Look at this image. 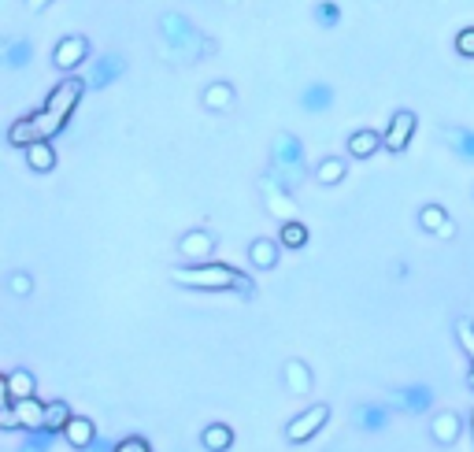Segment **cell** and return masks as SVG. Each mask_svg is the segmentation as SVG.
<instances>
[{
  "instance_id": "obj_1",
  "label": "cell",
  "mask_w": 474,
  "mask_h": 452,
  "mask_svg": "<svg viewBox=\"0 0 474 452\" xmlns=\"http://www.w3.org/2000/svg\"><path fill=\"white\" fill-rule=\"evenodd\" d=\"M171 278L185 290H208V293H226V290H237L245 297L256 293V282L237 271L230 263H219V260H204V263H182L171 271Z\"/></svg>"
},
{
  "instance_id": "obj_2",
  "label": "cell",
  "mask_w": 474,
  "mask_h": 452,
  "mask_svg": "<svg viewBox=\"0 0 474 452\" xmlns=\"http://www.w3.org/2000/svg\"><path fill=\"white\" fill-rule=\"evenodd\" d=\"M86 78H59L56 86H52V93L45 97V105H41L37 112H34V119H37V130H41V137L45 141H52L59 130L67 127V119L74 115V108H78V100L86 97Z\"/></svg>"
},
{
  "instance_id": "obj_3",
  "label": "cell",
  "mask_w": 474,
  "mask_h": 452,
  "mask_svg": "<svg viewBox=\"0 0 474 452\" xmlns=\"http://www.w3.org/2000/svg\"><path fill=\"white\" fill-rule=\"evenodd\" d=\"M159 34H163V45H167L171 56L182 59V64H197L200 56L212 52V41L204 37L185 15H178V12L159 15Z\"/></svg>"
},
{
  "instance_id": "obj_4",
  "label": "cell",
  "mask_w": 474,
  "mask_h": 452,
  "mask_svg": "<svg viewBox=\"0 0 474 452\" xmlns=\"http://www.w3.org/2000/svg\"><path fill=\"white\" fill-rule=\"evenodd\" d=\"M271 178H278L285 190H297L300 182L307 178V163H304V145L300 137H293L290 130L275 134V145H271V171H267Z\"/></svg>"
},
{
  "instance_id": "obj_5",
  "label": "cell",
  "mask_w": 474,
  "mask_h": 452,
  "mask_svg": "<svg viewBox=\"0 0 474 452\" xmlns=\"http://www.w3.org/2000/svg\"><path fill=\"white\" fill-rule=\"evenodd\" d=\"M326 423H330V404H312V408H304L300 416H293L290 423H285V441H290V445L312 441Z\"/></svg>"
},
{
  "instance_id": "obj_6",
  "label": "cell",
  "mask_w": 474,
  "mask_h": 452,
  "mask_svg": "<svg viewBox=\"0 0 474 452\" xmlns=\"http://www.w3.org/2000/svg\"><path fill=\"white\" fill-rule=\"evenodd\" d=\"M416 130H419V115L411 112V108H397L393 115H389V122H385V149L389 152H404L408 145H411V137H416Z\"/></svg>"
},
{
  "instance_id": "obj_7",
  "label": "cell",
  "mask_w": 474,
  "mask_h": 452,
  "mask_svg": "<svg viewBox=\"0 0 474 452\" xmlns=\"http://www.w3.org/2000/svg\"><path fill=\"white\" fill-rule=\"evenodd\" d=\"M89 59V37L71 34V37H59V45L52 49V67L56 71H74Z\"/></svg>"
},
{
  "instance_id": "obj_8",
  "label": "cell",
  "mask_w": 474,
  "mask_h": 452,
  "mask_svg": "<svg viewBox=\"0 0 474 452\" xmlns=\"http://www.w3.org/2000/svg\"><path fill=\"white\" fill-rule=\"evenodd\" d=\"M393 404L400 408V412H408V416H423V412L434 408V389H430L426 382L400 386V389H393Z\"/></svg>"
},
{
  "instance_id": "obj_9",
  "label": "cell",
  "mask_w": 474,
  "mask_h": 452,
  "mask_svg": "<svg viewBox=\"0 0 474 452\" xmlns=\"http://www.w3.org/2000/svg\"><path fill=\"white\" fill-rule=\"evenodd\" d=\"M122 71H127V59H122L119 52H105V56H97V59H93L86 86H89V90H108L112 82L122 78Z\"/></svg>"
},
{
  "instance_id": "obj_10",
  "label": "cell",
  "mask_w": 474,
  "mask_h": 452,
  "mask_svg": "<svg viewBox=\"0 0 474 452\" xmlns=\"http://www.w3.org/2000/svg\"><path fill=\"white\" fill-rule=\"evenodd\" d=\"M263 193H267V212H271L275 219H282V222H290V219H297V204H293V197H290V190L282 186L278 178H271V175H263Z\"/></svg>"
},
{
  "instance_id": "obj_11",
  "label": "cell",
  "mask_w": 474,
  "mask_h": 452,
  "mask_svg": "<svg viewBox=\"0 0 474 452\" xmlns=\"http://www.w3.org/2000/svg\"><path fill=\"white\" fill-rule=\"evenodd\" d=\"M27 397H37V378L30 371H8L0 378V401L4 404H15V401H27Z\"/></svg>"
},
{
  "instance_id": "obj_12",
  "label": "cell",
  "mask_w": 474,
  "mask_h": 452,
  "mask_svg": "<svg viewBox=\"0 0 474 452\" xmlns=\"http://www.w3.org/2000/svg\"><path fill=\"white\" fill-rule=\"evenodd\" d=\"M212 249H215V238L208 230H200V226H193V230H185L178 238V253L190 260V263H204V260L212 256Z\"/></svg>"
},
{
  "instance_id": "obj_13",
  "label": "cell",
  "mask_w": 474,
  "mask_h": 452,
  "mask_svg": "<svg viewBox=\"0 0 474 452\" xmlns=\"http://www.w3.org/2000/svg\"><path fill=\"white\" fill-rule=\"evenodd\" d=\"M419 226L426 234H434V238H456V222H452V215L441 208V204H423L419 208Z\"/></svg>"
},
{
  "instance_id": "obj_14",
  "label": "cell",
  "mask_w": 474,
  "mask_h": 452,
  "mask_svg": "<svg viewBox=\"0 0 474 452\" xmlns=\"http://www.w3.org/2000/svg\"><path fill=\"white\" fill-rule=\"evenodd\" d=\"M282 375H285V389H290V394H297V397L312 394L315 378H312V367H307L304 360H290V363L282 367Z\"/></svg>"
},
{
  "instance_id": "obj_15",
  "label": "cell",
  "mask_w": 474,
  "mask_h": 452,
  "mask_svg": "<svg viewBox=\"0 0 474 452\" xmlns=\"http://www.w3.org/2000/svg\"><path fill=\"white\" fill-rule=\"evenodd\" d=\"M45 401H37V397H27V401H15L12 404V412H15V419H19V426L23 430H41L45 426Z\"/></svg>"
},
{
  "instance_id": "obj_16",
  "label": "cell",
  "mask_w": 474,
  "mask_h": 452,
  "mask_svg": "<svg viewBox=\"0 0 474 452\" xmlns=\"http://www.w3.org/2000/svg\"><path fill=\"white\" fill-rule=\"evenodd\" d=\"M64 441H67L71 448H78V452H86V448L97 441L93 419H89V416H74V419L67 423V430H64Z\"/></svg>"
},
{
  "instance_id": "obj_17",
  "label": "cell",
  "mask_w": 474,
  "mask_h": 452,
  "mask_svg": "<svg viewBox=\"0 0 474 452\" xmlns=\"http://www.w3.org/2000/svg\"><path fill=\"white\" fill-rule=\"evenodd\" d=\"M200 445L208 452H230L234 448V426L230 423H208L200 430Z\"/></svg>"
},
{
  "instance_id": "obj_18",
  "label": "cell",
  "mask_w": 474,
  "mask_h": 452,
  "mask_svg": "<svg viewBox=\"0 0 474 452\" xmlns=\"http://www.w3.org/2000/svg\"><path fill=\"white\" fill-rule=\"evenodd\" d=\"M278 253H282V241H275V238H256L249 245V260H253V267H260V271L278 267Z\"/></svg>"
},
{
  "instance_id": "obj_19",
  "label": "cell",
  "mask_w": 474,
  "mask_h": 452,
  "mask_svg": "<svg viewBox=\"0 0 474 452\" xmlns=\"http://www.w3.org/2000/svg\"><path fill=\"white\" fill-rule=\"evenodd\" d=\"M460 430H463V419L456 412H441V416H434V423H430V434H434L438 445H456Z\"/></svg>"
},
{
  "instance_id": "obj_20",
  "label": "cell",
  "mask_w": 474,
  "mask_h": 452,
  "mask_svg": "<svg viewBox=\"0 0 474 452\" xmlns=\"http://www.w3.org/2000/svg\"><path fill=\"white\" fill-rule=\"evenodd\" d=\"M382 145H385V137L378 130H356V134H348V156H353V160L375 156Z\"/></svg>"
},
{
  "instance_id": "obj_21",
  "label": "cell",
  "mask_w": 474,
  "mask_h": 452,
  "mask_svg": "<svg viewBox=\"0 0 474 452\" xmlns=\"http://www.w3.org/2000/svg\"><path fill=\"white\" fill-rule=\"evenodd\" d=\"M234 100H237V90L230 86V82H222V78L204 90V108H208V112H230Z\"/></svg>"
},
{
  "instance_id": "obj_22",
  "label": "cell",
  "mask_w": 474,
  "mask_h": 452,
  "mask_svg": "<svg viewBox=\"0 0 474 452\" xmlns=\"http://www.w3.org/2000/svg\"><path fill=\"white\" fill-rule=\"evenodd\" d=\"M330 105H334V90H330L326 82H307V86L300 90V108L304 112H326Z\"/></svg>"
},
{
  "instance_id": "obj_23",
  "label": "cell",
  "mask_w": 474,
  "mask_h": 452,
  "mask_svg": "<svg viewBox=\"0 0 474 452\" xmlns=\"http://www.w3.org/2000/svg\"><path fill=\"white\" fill-rule=\"evenodd\" d=\"M8 141H12L15 149L27 152L34 141H45V137H41V130H37V119L34 115H23V119H15L12 127H8Z\"/></svg>"
},
{
  "instance_id": "obj_24",
  "label": "cell",
  "mask_w": 474,
  "mask_h": 452,
  "mask_svg": "<svg viewBox=\"0 0 474 452\" xmlns=\"http://www.w3.org/2000/svg\"><path fill=\"white\" fill-rule=\"evenodd\" d=\"M356 426L367 430V434H378V430L389 426V408L385 404H360L356 408Z\"/></svg>"
},
{
  "instance_id": "obj_25",
  "label": "cell",
  "mask_w": 474,
  "mask_h": 452,
  "mask_svg": "<svg viewBox=\"0 0 474 452\" xmlns=\"http://www.w3.org/2000/svg\"><path fill=\"white\" fill-rule=\"evenodd\" d=\"M27 168L37 171V175H49L56 168V149L52 141H34V145L27 149Z\"/></svg>"
},
{
  "instance_id": "obj_26",
  "label": "cell",
  "mask_w": 474,
  "mask_h": 452,
  "mask_svg": "<svg viewBox=\"0 0 474 452\" xmlns=\"http://www.w3.org/2000/svg\"><path fill=\"white\" fill-rule=\"evenodd\" d=\"M345 175H348V163L341 156H322L315 163V182L319 186H338V182H345Z\"/></svg>"
},
{
  "instance_id": "obj_27",
  "label": "cell",
  "mask_w": 474,
  "mask_h": 452,
  "mask_svg": "<svg viewBox=\"0 0 474 452\" xmlns=\"http://www.w3.org/2000/svg\"><path fill=\"white\" fill-rule=\"evenodd\" d=\"M445 141H448V149L456 152L463 163H474V130H467V127H448V130H445Z\"/></svg>"
},
{
  "instance_id": "obj_28",
  "label": "cell",
  "mask_w": 474,
  "mask_h": 452,
  "mask_svg": "<svg viewBox=\"0 0 474 452\" xmlns=\"http://www.w3.org/2000/svg\"><path fill=\"white\" fill-rule=\"evenodd\" d=\"M30 59H34V45L27 37H15V41H8V45H4V67L8 71H23Z\"/></svg>"
},
{
  "instance_id": "obj_29",
  "label": "cell",
  "mask_w": 474,
  "mask_h": 452,
  "mask_svg": "<svg viewBox=\"0 0 474 452\" xmlns=\"http://www.w3.org/2000/svg\"><path fill=\"white\" fill-rule=\"evenodd\" d=\"M71 419H74V412H71L67 401H49V408H45V430H52V434H64Z\"/></svg>"
},
{
  "instance_id": "obj_30",
  "label": "cell",
  "mask_w": 474,
  "mask_h": 452,
  "mask_svg": "<svg viewBox=\"0 0 474 452\" xmlns=\"http://www.w3.org/2000/svg\"><path fill=\"white\" fill-rule=\"evenodd\" d=\"M307 226L300 219H290V222H282V230H278V241H282V249H304L307 245Z\"/></svg>"
},
{
  "instance_id": "obj_31",
  "label": "cell",
  "mask_w": 474,
  "mask_h": 452,
  "mask_svg": "<svg viewBox=\"0 0 474 452\" xmlns=\"http://www.w3.org/2000/svg\"><path fill=\"white\" fill-rule=\"evenodd\" d=\"M56 438L59 434H52V430H45V426H41V430H27V445L19 448V452H49Z\"/></svg>"
},
{
  "instance_id": "obj_32",
  "label": "cell",
  "mask_w": 474,
  "mask_h": 452,
  "mask_svg": "<svg viewBox=\"0 0 474 452\" xmlns=\"http://www.w3.org/2000/svg\"><path fill=\"white\" fill-rule=\"evenodd\" d=\"M315 23L326 27V30H334L341 23V8L334 4V0H319V4H315Z\"/></svg>"
},
{
  "instance_id": "obj_33",
  "label": "cell",
  "mask_w": 474,
  "mask_h": 452,
  "mask_svg": "<svg viewBox=\"0 0 474 452\" xmlns=\"http://www.w3.org/2000/svg\"><path fill=\"white\" fill-rule=\"evenodd\" d=\"M456 52H460L463 59H474V27H463V30L456 34Z\"/></svg>"
},
{
  "instance_id": "obj_34",
  "label": "cell",
  "mask_w": 474,
  "mask_h": 452,
  "mask_svg": "<svg viewBox=\"0 0 474 452\" xmlns=\"http://www.w3.org/2000/svg\"><path fill=\"white\" fill-rule=\"evenodd\" d=\"M115 452H152V445L141 438V434H127V438L115 445Z\"/></svg>"
},
{
  "instance_id": "obj_35",
  "label": "cell",
  "mask_w": 474,
  "mask_h": 452,
  "mask_svg": "<svg viewBox=\"0 0 474 452\" xmlns=\"http://www.w3.org/2000/svg\"><path fill=\"white\" fill-rule=\"evenodd\" d=\"M456 338L474 360V326H470V319H456Z\"/></svg>"
},
{
  "instance_id": "obj_36",
  "label": "cell",
  "mask_w": 474,
  "mask_h": 452,
  "mask_svg": "<svg viewBox=\"0 0 474 452\" xmlns=\"http://www.w3.org/2000/svg\"><path fill=\"white\" fill-rule=\"evenodd\" d=\"M30 290H34V278H30L27 271H15V275H12V293H15V297H27Z\"/></svg>"
},
{
  "instance_id": "obj_37",
  "label": "cell",
  "mask_w": 474,
  "mask_h": 452,
  "mask_svg": "<svg viewBox=\"0 0 474 452\" xmlns=\"http://www.w3.org/2000/svg\"><path fill=\"white\" fill-rule=\"evenodd\" d=\"M0 426L4 430H23L19 419H15V412H12V404H0Z\"/></svg>"
},
{
  "instance_id": "obj_38",
  "label": "cell",
  "mask_w": 474,
  "mask_h": 452,
  "mask_svg": "<svg viewBox=\"0 0 474 452\" xmlns=\"http://www.w3.org/2000/svg\"><path fill=\"white\" fill-rule=\"evenodd\" d=\"M115 445H119V441H108V438H100V434H97V441H93L86 452H115Z\"/></svg>"
},
{
  "instance_id": "obj_39",
  "label": "cell",
  "mask_w": 474,
  "mask_h": 452,
  "mask_svg": "<svg viewBox=\"0 0 474 452\" xmlns=\"http://www.w3.org/2000/svg\"><path fill=\"white\" fill-rule=\"evenodd\" d=\"M49 4H52V0H27V8H30V12H45Z\"/></svg>"
},
{
  "instance_id": "obj_40",
  "label": "cell",
  "mask_w": 474,
  "mask_h": 452,
  "mask_svg": "<svg viewBox=\"0 0 474 452\" xmlns=\"http://www.w3.org/2000/svg\"><path fill=\"white\" fill-rule=\"evenodd\" d=\"M470 389H474V367H470Z\"/></svg>"
}]
</instances>
